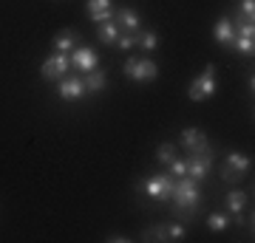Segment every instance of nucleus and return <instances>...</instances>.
<instances>
[{"label":"nucleus","instance_id":"obj_1","mask_svg":"<svg viewBox=\"0 0 255 243\" xmlns=\"http://www.w3.org/2000/svg\"><path fill=\"white\" fill-rule=\"evenodd\" d=\"M176 209L182 212V209H196L201 201V189H199V181H193L190 175H182V178H176V189H173V198Z\"/></svg>","mask_w":255,"mask_h":243},{"label":"nucleus","instance_id":"obj_2","mask_svg":"<svg viewBox=\"0 0 255 243\" xmlns=\"http://www.w3.org/2000/svg\"><path fill=\"white\" fill-rule=\"evenodd\" d=\"M142 189H145L147 198L153 201H170L176 189V178L170 172H159V175H150V178L142 181Z\"/></svg>","mask_w":255,"mask_h":243},{"label":"nucleus","instance_id":"obj_3","mask_svg":"<svg viewBox=\"0 0 255 243\" xmlns=\"http://www.w3.org/2000/svg\"><path fill=\"white\" fill-rule=\"evenodd\" d=\"M213 93H216V65L210 63V65H204V71L190 82L187 96H190V102H204V99H210Z\"/></svg>","mask_w":255,"mask_h":243},{"label":"nucleus","instance_id":"obj_4","mask_svg":"<svg viewBox=\"0 0 255 243\" xmlns=\"http://www.w3.org/2000/svg\"><path fill=\"white\" fill-rule=\"evenodd\" d=\"M250 167H253V159L247 153H241V150H233V153L224 156V170H221V175H224V181L238 184V181H244Z\"/></svg>","mask_w":255,"mask_h":243},{"label":"nucleus","instance_id":"obj_5","mask_svg":"<svg viewBox=\"0 0 255 243\" xmlns=\"http://www.w3.org/2000/svg\"><path fill=\"white\" fill-rule=\"evenodd\" d=\"M125 77L128 80H136V82H153L156 77H159V65L153 63V60H147V57H142V60H136V57H130L125 63Z\"/></svg>","mask_w":255,"mask_h":243},{"label":"nucleus","instance_id":"obj_6","mask_svg":"<svg viewBox=\"0 0 255 243\" xmlns=\"http://www.w3.org/2000/svg\"><path fill=\"white\" fill-rule=\"evenodd\" d=\"M68 68H71V63H68V54H63V51H54L51 57H46V63H43L40 74H43V80H46V82H60L63 77H68Z\"/></svg>","mask_w":255,"mask_h":243},{"label":"nucleus","instance_id":"obj_7","mask_svg":"<svg viewBox=\"0 0 255 243\" xmlns=\"http://www.w3.org/2000/svg\"><path fill=\"white\" fill-rule=\"evenodd\" d=\"M57 93H60V99L63 102H80L88 90H85V80H82V74H68V77H63L60 80V85H57Z\"/></svg>","mask_w":255,"mask_h":243},{"label":"nucleus","instance_id":"obj_8","mask_svg":"<svg viewBox=\"0 0 255 243\" xmlns=\"http://www.w3.org/2000/svg\"><path fill=\"white\" fill-rule=\"evenodd\" d=\"M68 63H71V68L77 74H88L100 65V54L94 51L91 45H77L71 54H68Z\"/></svg>","mask_w":255,"mask_h":243},{"label":"nucleus","instance_id":"obj_9","mask_svg":"<svg viewBox=\"0 0 255 243\" xmlns=\"http://www.w3.org/2000/svg\"><path fill=\"white\" fill-rule=\"evenodd\" d=\"M182 147L190 156L210 153V139H207V133H204L201 127H184L182 130Z\"/></svg>","mask_w":255,"mask_h":243},{"label":"nucleus","instance_id":"obj_10","mask_svg":"<svg viewBox=\"0 0 255 243\" xmlns=\"http://www.w3.org/2000/svg\"><path fill=\"white\" fill-rule=\"evenodd\" d=\"M210 170H213L210 153H199V156H190V159H187V175H190L193 181H204L210 175Z\"/></svg>","mask_w":255,"mask_h":243},{"label":"nucleus","instance_id":"obj_11","mask_svg":"<svg viewBox=\"0 0 255 243\" xmlns=\"http://www.w3.org/2000/svg\"><path fill=\"white\" fill-rule=\"evenodd\" d=\"M114 23L119 26V31H133V34L142 28V17H139L133 9H128V6L114 11Z\"/></svg>","mask_w":255,"mask_h":243},{"label":"nucleus","instance_id":"obj_12","mask_svg":"<svg viewBox=\"0 0 255 243\" xmlns=\"http://www.w3.org/2000/svg\"><path fill=\"white\" fill-rule=\"evenodd\" d=\"M85 11L94 23H105V20L114 17V3L111 0H88L85 3Z\"/></svg>","mask_w":255,"mask_h":243},{"label":"nucleus","instance_id":"obj_13","mask_svg":"<svg viewBox=\"0 0 255 243\" xmlns=\"http://www.w3.org/2000/svg\"><path fill=\"white\" fill-rule=\"evenodd\" d=\"M51 45H54V51H63V54H68V51H74V48L80 45V34H77L74 28H63L60 34H54Z\"/></svg>","mask_w":255,"mask_h":243},{"label":"nucleus","instance_id":"obj_14","mask_svg":"<svg viewBox=\"0 0 255 243\" xmlns=\"http://www.w3.org/2000/svg\"><path fill=\"white\" fill-rule=\"evenodd\" d=\"M213 37H216V43H219V45L227 48V45L233 43V37H236V31H233V20H230V17H219V20H216V26H213Z\"/></svg>","mask_w":255,"mask_h":243},{"label":"nucleus","instance_id":"obj_15","mask_svg":"<svg viewBox=\"0 0 255 243\" xmlns=\"http://www.w3.org/2000/svg\"><path fill=\"white\" fill-rule=\"evenodd\" d=\"M119 26L114 23V17L111 20H105V23H97V37H100V43H105V45H114L119 40Z\"/></svg>","mask_w":255,"mask_h":243},{"label":"nucleus","instance_id":"obj_16","mask_svg":"<svg viewBox=\"0 0 255 243\" xmlns=\"http://www.w3.org/2000/svg\"><path fill=\"white\" fill-rule=\"evenodd\" d=\"M82 80H85V90H88V93H100V90L108 85V77H105V71H100V68L82 74Z\"/></svg>","mask_w":255,"mask_h":243},{"label":"nucleus","instance_id":"obj_17","mask_svg":"<svg viewBox=\"0 0 255 243\" xmlns=\"http://www.w3.org/2000/svg\"><path fill=\"white\" fill-rule=\"evenodd\" d=\"M224 204H227V212H230V215H233V212H244L247 204H250V195H247L244 189H233V192H227Z\"/></svg>","mask_w":255,"mask_h":243},{"label":"nucleus","instance_id":"obj_18","mask_svg":"<svg viewBox=\"0 0 255 243\" xmlns=\"http://www.w3.org/2000/svg\"><path fill=\"white\" fill-rule=\"evenodd\" d=\"M136 45L142 51H156L159 48V34L156 31H147V28H139L136 31Z\"/></svg>","mask_w":255,"mask_h":243},{"label":"nucleus","instance_id":"obj_19","mask_svg":"<svg viewBox=\"0 0 255 243\" xmlns=\"http://www.w3.org/2000/svg\"><path fill=\"white\" fill-rule=\"evenodd\" d=\"M227 226H233L230 212H210V218H207V229L210 232H224Z\"/></svg>","mask_w":255,"mask_h":243},{"label":"nucleus","instance_id":"obj_20","mask_svg":"<svg viewBox=\"0 0 255 243\" xmlns=\"http://www.w3.org/2000/svg\"><path fill=\"white\" fill-rule=\"evenodd\" d=\"M227 48H233V51H238V54H244V57H253L255 54V40H247V37H233V43H230Z\"/></svg>","mask_w":255,"mask_h":243},{"label":"nucleus","instance_id":"obj_21","mask_svg":"<svg viewBox=\"0 0 255 243\" xmlns=\"http://www.w3.org/2000/svg\"><path fill=\"white\" fill-rule=\"evenodd\" d=\"M162 229H164V241H182L184 235H187V229H184L182 224H176V221L162 224Z\"/></svg>","mask_w":255,"mask_h":243},{"label":"nucleus","instance_id":"obj_22","mask_svg":"<svg viewBox=\"0 0 255 243\" xmlns=\"http://www.w3.org/2000/svg\"><path fill=\"white\" fill-rule=\"evenodd\" d=\"M176 159V144H159L156 147V162L159 164H170Z\"/></svg>","mask_w":255,"mask_h":243},{"label":"nucleus","instance_id":"obj_23","mask_svg":"<svg viewBox=\"0 0 255 243\" xmlns=\"http://www.w3.org/2000/svg\"><path fill=\"white\" fill-rule=\"evenodd\" d=\"M167 172H170L173 178H182V175H187V159H179V156H176L173 162L167 164Z\"/></svg>","mask_w":255,"mask_h":243},{"label":"nucleus","instance_id":"obj_24","mask_svg":"<svg viewBox=\"0 0 255 243\" xmlns=\"http://www.w3.org/2000/svg\"><path fill=\"white\" fill-rule=\"evenodd\" d=\"M114 45H117V48H122V51H130V48L136 45V34H133V31H122V34H119V40Z\"/></svg>","mask_w":255,"mask_h":243},{"label":"nucleus","instance_id":"obj_25","mask_svg":"<svg viewBox=\"0 0 255 243\" xmlns=\"http://www.w3.org/2000/svg\"><path fill=\"white\" fill-rule=\"evenodd\" d=\"M142 241H159V243H162V241H164V229H162V224L147 226L145 232H142Z\"/></svg>","mask_w":255,"mask_h":243},{"label":"nucleus","instance_id":"obj_26","mask_svg":"<svg viewBox=\"0 0 255 243\" xmlns=\"http://www.w3.org/2000/svg\"><path fill=\"white\" fill-rule=\"evenodd\" d=\"M236 11H238V14H244L247 20H253L255 17V0H241Z\"/></svg>","mask_w":255,"mask_h":243},{"label":"nucleus","instance_id":"obj_27","mask_svg":"<svg viewBox=\"0 0 255 243\" xmlns=\"http://www.w3.org/2000/svg\"><path fill=\"white\" fill-rule=\"evenodd\" d=\"M108 241L111 243H128V238H125V235H111Z\"/></svg>","mask_w":255,"mask_h":243}]
</instances>
